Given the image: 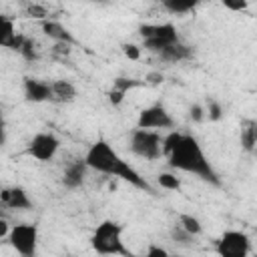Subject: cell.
<instances>
[{
  "instance_id": "cell-9",
  "label": "cell",
  "mask_w": 257,
  "mask_h": 257,
  "mask_svg": "<svg viewBox=\"0 0 257 257\" xmlns=\"http://www.w3.org/2000/svg\"><path fill=\"white\" fill-rule=\"evenodd\" d=\"M58 147H60L58 137L52 135V133H44L42 131V133H36L32 137V141L28 143V155L34 157L40 163H48L58 153Z\"/></svg>"
},
{
  "instance_id": "cell-6",
  "label": "cell",
  "mask_w": 257,
  "mask_h": 257,
  "mask_svg": "<svg viewBox=\"0 0 257 257\" xmlns=\"http://www.w3.org/2000/svg\"><path fill=\"white\" fill-rule=\"evenodd\" d=\"M10 247L22 257H34L38 249V227L34 223L14 225L8 233Z\"/></svg>"
},
{
  "instance_id": "cell-20",
  "label": "cell",
  "mask_w": 257,
  "mask_h": 257,
  "mask_svg": "<svg viewBox=\"0 0 257 257\" xmlns=\"http://www.w3.org/2000/svg\"><path fill=\"white\" fill-rule=\"evenodd\" d=\"M18 54H20L24 60L34 62V60L38 58V44H36V40H32V38L26 36V40H24V44H22V48H20Z\"/></svg>"
},
{
  "instance_id": "cell-33",
  "label": "cell",
  "mask_w": 257,
  "mask_h": 257,
  "mask_svg": "<svg viewBox=\"0 0 257 257\" xmlns=\"http://www.w3.org/2000/svg\"><path fill=\"white\" fill-rule=\"evenodd\" d=\"M94 2H102V4H106V2H110V0H94Z\"/></svg>"
},
{
  "instance_id": "cell-25",
  "label": "cell",
  "mask_w": 257,
  "mask_h": 257,
  "mask_svg": "<svg viewBox=\"0 0 257 257\" xmlns=\"http://www.w3.org/2000/svg\"><path fill=\"white\" fill-rule=\"evenodd\" d=\"M207 116L209 120H219L223 116V108L215 98H209V106H207Z\"/></svg>"
},
{
  "instance_id": "cell-18",
  "label": "cell",
  "mask_w": 257,
  "mask_h": 257,
  "mask_svg": "<svg viewBox=\"0 0 257 257\" xmlns=\"http://www.w3.org/2000/svg\"><path fill=\"white\" fill-rule=\"evenodd\" d=\"M241 145L245 151H253L257 145V122H249L241 131Z\"/></svg>"
},
{
  "instance_id": "cell-32",
  "label": "cell",
  "mask_w": 257,
  "mask_h": 257,
  "mask_svg": "<svg viewBox=\"0 0 257 257\" xmlns=\"http://www.w3.org/2000/svg\"><path fill=\"white\" fill-rule=\"evenodd\" d=\"M8 233H10V231H8V223L2 219V221H0V239L8 237Z\"/></svg>"
},
{
  "instance_id": "cell-15",
  "label": "cell",
  "mask_w": 257,
  "mask_h": 257,
  "mask_svg": "<svg viewBox=\"0 0 257 257\" xmlns=\"http://www.w3.org/2000/svg\"><path fill=\"white\" fill-rule=\"evenodd\" d=\"M42 32L54 40V42H68V44H74V36L70 34V30L66 26H62L60 22L56 20H42Z\"/></svg>"
},
{
  "instance_id": "cell-30",
  "label": "cell",
  "mask_w": 257,
  "mask_h": 257,
  "mask_svg": "<svg viewBox=\"0 0 257 257\" xmlns=\"http://www.w3.org/2000/svg\"><path fill=\"white\" fill-rule=\"evenodd\" d=\"M122 52H124V56H128L131 60H139V58H141V50H139V46H135V44H124V46H122Z\"/></svg>"
},
{
  "instance_id": "cell-8",
  "label": "cell",
  "mask_w": 257,
  "mask_h": 257,
  "mask_svg": "<svg viewBox=\"0 0 257 257\" xmlns=\"http://www.w3.org/2000/svg\"><path fill=\"white\" fill-rule=\"evenodd\" d=\"M137 126L151 128V131H157V128H173L175 126V120H173L171 112L165 108V104L155 102V104H151V106H147V108H143L139 112Z\"/></svg>"
},
{
  "instance_id": "cell-12",
  "label": "cell",
  "mask_w": 257,
  "mask_h": 257,
  "mask_svg": "<svg viewBox=\"0 0 257 257\" xmlns=\"http://www.w3.org/2000/svg\"><path fill=\"white\" fill-rule=\"evenodd\" d=\"M86 161L84 159H74L70 163L64 165V171H62V185L66 189H78L84 185V177H86Z\"/></svg>"
},
{
  "instance_id": "cell-10",
  "label": "cell",
  "mask_w": 257,
  "mask_h": 257,
  "mask_svg": "<svg viewBox=\"0 0 257 257\" xmlns=\"http://www.w3.org/2000/svg\"><path fill=\"white\" fill-rule=\"evenodd\" d=\"M22 90H24V100H28V102L52 100V82H46V80H40L34 76H24Z\"/></svg>"
},
{
  "instance_id": "cell-11",
  "label": "cell",
  "mask_w": 257,
  "mask_h": 257,
  "mask_svg": "<svg viewBox=\"0 0 257 257\" xmlns=\"http://www.w3.org/2000/svg\"><path fill=\"white\" fill-rule=\"evenodd\" d=\"M24 40H26V36L16 30L12 18L2 16V18H0V44H2L4 48H10V50L20 52Z\"/></svg>"
},
{
  "instance_id": "cell-29",
  "label": "cell",
  "mask_w": 257,
  "mask_h": 257,
  "mask_svg": "<svg viewBox=\"0 0 257 257\" xmlns=\"http://www.w3.org/2000/svg\"><path fill=\"white\" fill-rule=\"evenodd\" d=\"M147 257H167L169 251L165 247H159V245H149V249L145 251Z\"/></svg>"
},
{
  "instance_id": "cell-24",
  "label": "cell",
  "mask_w": 257,
  "mask_h": 257,
  "mask_svg": "<svg viewBox=\"0 0 257 257\" xmlns=\"http://www.w3.org/2000/svg\"><path fill=\"white\" fill-rule=\"evenodd\" d=\"M231 12H245L249 8V0H219Z\"/></svg>"
},
{
  "instance_id": "cell-26",
  "label": "cell",
  "mask_w": 257,
  "mask_h": 257,
  "mask_svg": "<svg viewBox=\"0 0 257 257\" xmlns=\"http://www.w3.org/2000/svg\"><path fill=\"white\" fill-rule=\"evenodd\" d=\"M26 14H28L30 18H42V20H46V16H48L46 8H42V6H38V4H28Z\"/></svg>"
},
{
  "instance_id": "cell-17",
  "label": "cell",
  "mask_w": 257,
  "mask_h": 257,
  "mask_svg": "<svg viewBox=\"0 0 257 257\" xmlns=\"http://www.w3.org/2000/svg\"><path fill=\"white\" fill-rule=\"evenodd\" d=\"M201 4V0H163V6L169 14L181 16V14H189L193 12L197 6Z\"/></svg>"
},
{
  "instance_id": "cell-21",
  "label": "cell",
  "mask_w": 257,
  "mask_h": 257,
  "mask_svg": "<svg viewBox=\"0 0 257 257\" xmlns=\"http://www.w3.org/2000/svg\"><path fill=\"white\" fill-rule=\"evenodd\" d=\"M193 237H195V235H191V233H189V231H187V229H185L181 223L171 227V239H173L175 243H181V245H189V243L193 241Z\"/></svg>"
},
{
  "instance_id": "cell-2",
  "label": "cell",
  "mask_w": 257,
  "mask_h": 257,
  "mask_svg": "<svg viewBox=\"0 0 257 257\" xmlns=\"http://www.w3.org/2000/svg\"><path fill=\"white\" fill-rule=\"evenodd\" d=\"M84 161H86L88 169H92V171H96V173L116 177V179H120V181H124V183H128V185H133V187H137V189H143V191H147V193H153V187L149 185V181H147L145 177H141V173H139L133 165H128V163L112 149V145H110L108 141H104V139H98V141H94V143L88 147V151H86V155H84Z\"/></svg>"
},
{
  "instance_id": "cell-19",
  "label": "cell",
  "mask_w": 257,
  "mask_h": 257,
  "mask_svg": "<svg viewBox=\"0 0 257 257\" xmlns=\"http://www.w3.org/2000/svg\"><path fill=\"white\" fill-rule=\"evenodd\" d=\"M179 223L191 233V235H201V231H203V225H201V221L197 219V217H193V215H187V213H183V215H179Z\"/></svg>"
},
{
  "instance_id": "cell-3",
  "label": "cell",
  "mask_w": 257,
  "mask_h": 257,
  "mask_svg": "<svg viewBox=\"0 0 257 257\" xmlns=\"http://www.w3.org/2000/svg\"><path fill=\"white\" fill-rule=\"evenodd\" d=\"M90 247L100 255H128L122 243V225L112 219H104L90 237Z\"/></svg>"
},
{
  "instance_id": "cell-1",
  "label": "cell",
  "mask_w": 257,
  "mask_h": 257,
  "mask_svg": "<svg viewBox=\"0 0 257 257\" xmlns=\"http://www.w3.org/2000/svg\"><path fill=\"white\" fill-rule=\"evenodd\" d=\"M163 155L167 157V163L171 169L195 175L213 187H221L219 173L213 169L201 143L193 135L179 133V131L169 133L163 139Z\"/></svg>"
},
{
  "instance_id": "cell-23",
  "label": "cell",
  "mask_w": 257,
  "mask_h": 257,
  "mask_svg": "<svg viewBox=\"0 0 257 257\" xmlns=\"http://www.w3.org/2000/svg\"><path fill=\"white\" fill-rule=\"evenodd\" d=\"M141 84H147L145 80H137V78H126V76H118V78H114V88H120V90H124V92H128L131 88H137V86H141Z\"/></svg>"
},
{
  "instance_id": "cell-5",
  "label": "cell",
  "mask_w": 257,
  "mask_h": 257,
  "mask_svg": "<svg viewBox=\"0 0 257 257\" xmlns=\"http://www.w3.org/2000/svg\"><path fill=\"white\" fill-rule=\"evenodd\" d=\"M139 34L143 38V46L151 52H161L163 48L179 42V32L175 24L163 22V24H141Z\"/></svg>"
},
{
  "instance_id": "cell-16",
  "label": "cell",
  "mask_w": 257,
  "mask_h": 257,
  "mask_svg": "<svg viewBox=\"0 0 257 257\" xmlns=\"http://www.w3.org/2000/svg\"><path fill=\"white\" fill-rule=\"evenodd\" d=\"M76 96V88L68 80H54L52 82V100L54 102H72Z\"/></svg>"
},
{
  "instance_id": "cell-27",
  "label": "cell",
  "mask_w": 257,
  "mask_h": 257,
  "mask_svg": "<svg viewBox=\"0 0 257 257\" xmlns=\"http://www.w3.org/2000/svg\"><path fill=\"white\" fill-rule=\"evenodd\" d=\"M205 108L201 106V104H191L189 106V118L193 120V122H201L203 118H205Z\"/></svg>"
},
{
  "instance_id": "cell-22",
  "label": "cell",
  "mask_w": 257,
  "mask_h": 257,
  "mask_svg": "<svg viewBox=\"0 0 257 257\" xmlns=\"http://www.w3.org/2000/svg\"><path fill=\"white\" fill-rule=\"evenodd\" d=\"M157 181H159V185H161L163 189H167V191H179V189H181V179H179L177 175H173V173H161Z\"/></svg>"
},
{
  "instance_id": "cell-31",
  "label": "cell",
  "mask_w": 257,
  "mask_h": 257,
  "mask_svg": "<svg viewBox=\"0 0 257 257\" xmlns=\"http://www.w3.org/2000/svg\"><path fill=\"white\" fill-rule=\"evenodd\" d=\"M145 82H149V84H161L163 82V74L161 72H149L147 78H145Z\"/></svg>"
},
{
  "instance_id": "cell-7",
  "label": "cell",
  "mask_w": 257,
  "mask_h": 257,
  "mask_svg": "<svg viewBox=\"0 0 257 257\" xmlns=\"http://www.w3.org/2000/svg\"><path fill=\"white\" fill-rule=\"evenodd\" d=\"M215 251L223 257H245L251 251V241L243 231H225L215 245Z\"/></svg>"
},
{
  "instance_id": "cell-28",
  "label": "cell",
  "mask_w": 257,
  "mask_h": 257,
  "mask_svg": "<svg viewBox=\"0 0 257 257\" xmlns=\"http://www.w3.org/2000/svg\"><path fill=\"white\" fill-rule=\"evenodd\" d=\"M124 94H126L124 90H120V88H114V86H112V90L108 92V100H110V104H114V106H116V104H120V102L124 100Z\"/></svg>"
},
{
  "instance_id": "cell-13",
  "label": "cell",
  "mask_w": 257,
  "mask_h": 257,
  "mask_svg": "<svg viewBox=\"0 0 257 257\" xmlns=\"http://www.w3.org/2000/svg\"><path fill=\"white\" fill-rule=\"evenodd\" d=\"M0 201L10 209H32V201L22 187H4L0 193Z\"/></svg>"
},
{
  "instance_id": "cell-14",
  "label": "cell",
  "mask_w": 257,
  "mask_h": 257,
  "mask_svg": "<svg viewBox=\"0 0 257 257\" xmlns=\"http://www.w3.org/2000/svg\"><path fill=\"white\" fill-rule=\"evenodd\" d=\"M157 56H159L163 62H181V60H189V58L193 56V48L187 46V44H183V42L179 40V42H175V44L163 48L161 52H157Z\"/></svg>"
},
{
  "instance_id": "cell-4",
  "label": "cell",
  "mask_w": 257,
  "mask_h": 257,
  "mask_svg": "<svg viewBox=\"0 0 257 257\" xmlns=\"http://www.w3.org/2000/svg\"><path fill=\"white\" fill-rule=\"evenodd\" d=\"M163 139L165 137H161L157 131L137 126L128 137V147L137 157L147 159V161H157V159L165 157L163 155Z\"/></svg>"
}]
</instances>
